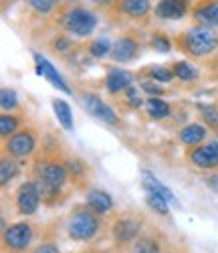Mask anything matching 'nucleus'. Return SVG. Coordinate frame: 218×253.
Segmentation results:
<instances>
[{"label": "nucleus", "instance_id": "obj_1", "mask_svg": "<svg viewBox=\"0 0 218 253\" xmlns=\"http://www.w3.org/2000/svg\"><path fill=\"white\" fill-rule=\"evenodd\" d=\"M67 156L69 154L63 152L61 144L53 136H49L42 142L38 152L35 154L31 174L38 186L42 205L55 207V205L63 203L65 186L71 180L69 170H67Z\"/></svg>", "mask_w": 218, "mask_h": 253}, {"label": "nucleus", "instance_id": "obj_2", "mask_svg": "<svg viewBox=\"0 0 218 253\" xmlns=\"http://www.w3.org/2000/svg\"><path fill=\"white\" fill-rule=\"evenodd\" d=\"M172 41H174V47L182 55L194 61L212 59L218 53V31L214 29H204L194 25L178 35H174Z\"/></svg>", "mask_w": 218, "mask_h": 253}, {"label": "nucleus", "instance_id": "obj_3", "mask_svg": "<svg viewBox=\"0 0 218 253\" xmlns=\"http://www.w3.org/2000/svg\"><path fill=\"white\" fill-rule=\"evenodd\" d=\"M97 14L79 4H61L55 18V25L61 29V33L77 39L91 37L97 29Z\"/></svg>", "mask_w": 218, "mask_h": 253}, {"label": "nucleus", "instance_id": "obj_4", "mask_svg": "<svg viewBox=\"0 0 218 253\" xmlns=\"http://www.w3.org/2000/svg\"><path fill=\"white\" fill-rule=\"evenodd\" d=\"M103 229V219L85 203L75 205L67 217V237L75 243H91Z\"/></svg>", "mask_w": 218, "mask_h": 253}, {"label": "nucleus", "instance_id": "obj_5", "mask_svg": "<svg viewBox=\"0 0 218 253\" xmlns=\"http://www.w3.org/2000/svg\"><path fill=\"white\" fill-rule=\"evenodd\" d=\"M36 225L29 219L4 225L2 229V253H31L36 239Z\"/></svg>", "mask_w": 218, "mask_h": 253}, {"label": "nucleus", "instance_id": "obj_6", "mask_svg": "<svg viewBox=\"0 0 218 253\" xmlns=\"http://www.w3.org/2000/svg\"><path fill=\"white\" fill-rule=\"evenodd\" d=\"M144 217L136 213H121L119 217L113 219L111 227H109V235H111L113 247L115 249H129L142 235H144Z\"/></svg>", "mask_w": 218, "mask_h": 253}, {"label": "nucleus", "instance_id": "obj_7", "mask_svg": "<svg viewBox=\"0 0 218 253\" xmlns=\"http://www.w3.org/2000/svg\"><path fill=\"white\" fill-rule=\"evenodd\" d=\"M38 142H40V134L35 126L27 124L23 130H18L14 136H10L8 140H2V154L14 158V160H29L38 152Z\"/></svg>", "mask_w": 218, "mask_h": 253}, {"label": "nucleus", "instance_id": "obj_8", "mask_svg": "<svg viewBox=\"0 0 218 253\" xmlns=\"http://www.w3.org/2000/svg\"><path fill=\"white\" fill-rule=\"evenodd\" d=\"M42 205V199H40V193H38V186L33 178L20 182L14 191V211L18 217H33L38 207Z\"/></svg>", "mask_w": 218, "mask_h": 253}, {"label": "nucleus", "instance_id": "obj_9", "mask_svg": "<svg viewBox=\"0 0 218 253\" xmlns=\"http://www.w3.org/2000/svg\"><path fill=\"white\" fill-rule=\"evenodd\" d=\"M186 158L198 170H214V168H218V140L204 142L196 148H188Z\"/></svg>", "mask_w": 218, "mask_h": 253}, {"label": "nucleus", "instance_id": "obj_10", "mask_svg": "<svg viewBox=\"0 0 218 253\" xmlns=\"http://www.w3.org/2000/svg\"><path fill=\"white\" fill-rule=\"evenodd\" d=\"M142 49H144L142 39H138L136 35H121L113 41L109 59L115 63H129L142 55Z\"/></svg>", "mask_w": 218, "mask_h": 253}, {"label": "nucleus", "instance_id": "obj_11", "mask_svg": "<svg viewBox=\"0 0 218 253\" xmlns=\"http://www.w3.org/2000/svg\"><path fill=\"white\" fill-rule=\"evenodd\" d=\"M81 101L85 105V110L89 112L93 118H97L99 122L107 124V126H113V128H117V126H121L117 114L109 108V105L95 93H81Z\"/></svg>", "mask_w": 218, "mask_h": 253}, {"label": "nucleus", "instance_id": "obj_12", "mask_svg": "<svg viewBox=\"0 0 218 253\" xmlns=\"http://www.w3.org/2000/svg\"><path fill=\"white\" fill-rule=\"evenodd\" d=\"M111 10L119 16L134 18V20H144L154 12V6L147 0H123V2H111Z\"/></svg>", "mask_w": 218, "mask_h": 253}, {"label": "nucleus", "instance_id": "obj_13", "mask_svg": "<svg viewBox=\"0 0 218 253\" xmlns=\"http://www.w3.org/2000/svg\"><path fill=\"white\" fill-rule=\"evenodd\" d=\"M190 16L198 27L214 29L218 27V2H198L190 8Z\"/></svg>", "mask_w": 218, "mask_h": 253}, {"label": "nucleus", "instance_id": "obj_14", "mask_svg": "<svg viewBox=\"0 0 218 253\" xmlns=\"http://www.w3.org/2000/svg\"><path fill=\"white\" fill-rule=\"evenodd\" d=\"M190 8L192 6H188V2H184V0H162L154 6V14L162 20H180L190 14Z\"/></svg>", "mask_w": 218, "mask_h": 253}, {"label": "nucleus", "instance_id": "obj_15", "mask_svg": "<svg viewBox=\"0 0 218 253\" xmlns=\"http://www.w3.org/2000/svg\"><path fill=\"white\" fill-rule=\"evenodd\" d=\"M208 128L204 124H186L178 130V140L186 146V148H196L208 140Z\"/></svg>", "mask_w": 218, "mask_h": 253}, {"label": "nucleus", "instance_id": "obj_16", "mask_svg": "<svg viewBox=\"0 0 218 253\" xmlns=\"http://www.w3.org/2000/svg\"><path fill=\"white\" fill-rule=\"evenodd\" d=\"M134 75L127 73L123 69H117V67H109L107 75H105V87L111 95H119V93H125L127 87L134 85Z\"/></svg>", "mask_w": 218, "mask_h": 253}, {"label": "nucleus", "instance_id": "obj_17", "mask_svg": "<svg viewBox=\"0 0 218 253\" xmlns=\"http://www.w3.org/2000/svg\"><path fill=\"white\" fill-rule=\"evenodd\" d=\"M85 205L93 209L97 215H105L109 213V211L113 209V197L109 195L107 191H103V188H87L85 193Z\"/></svg>", "mask_w": 218, "mask_h": 253}, {"label": "nucleus", "instance_id": "obj_18", "mask_svg": "<svg viewBox=\"0 0 218 253\" xmlns=\"http://www.w3.org/2000/svg\"><path fill=\"white\" fill-rule=\"evenodd\" d=\"M33 57H35V63H36V69H38V73H40L42 77H47L57 89H61V91H65V93H73L71 87L67 85V83H65V79L59 75V71L51 65V63H49L45 57H42L40 53H33Z\"/></svg>", "mask_w": 218, "mask_h": 253}, {"label": "nucleus", "instance_id": "obj_19", "mask_svg": "<svg viewBox=\"0 0 218 253\" xmlns=\"http://www.w3.org/2000/svg\"><path fill=\"white\" fill-rule=\"evenodd\" d=\"M142 186H144V191H151V193H156V195H162L168 203H172L174 207H180V203H178V199H176V195H174L170 188L160 180V178H156L154 174H151L149 170H142Z\"/></svg>", "mask_w": 218, "mask_h": 253}, {"label": "nucleus", "instance_id": "obj_20", "mask_svg": "<svg viewBox=\"0 0 218 253\" xmlns=\"http://www.w3.org/2000/svg\"><path fill=\"white\" fill-rule=\"evenodd\" d=\"M164 247L166 243L158 233H144L127 249V253H164Z\"/></svg>", "mask_w": 218, "mask_h": 253}, {"label": "nucleus", "instance_id": "obj_21", "mask_svg": "<svg viewBox=\"0 0 218 253\" xmlns=\"http://www.w3.org/2000/svg\"><path fill=\"white\" fill-rule=\"evenodd\" d=\"M25 114L23 112H14V114H0V136L2 140H8L10 136H14L18 130L25 128Z\"/></svg>", "mask_w": 218, "mask_h": 253}, {"label": "nucleus", "instance_id": "obj_22", "mask_svg": "<svg viewBox=\"0 0 218 253\" xmlns=\"http://www.w3.org/2000/svg\"><path fill=\"white\" fill-rule=\"evenodd\" d=\"M20 172V164L18 160L2 154V160H0V182H2V186H8Z\"/></svg>", "mask_w": 218, "mask_h": 253}, {"label": "nucleus", "instance_id": "obj_23", "mask_svg": "<svg viewBox=\"0 0 218 253\" xmlns=\"http://www.w3.org/2000/svg\"><path fill=\"white\" fill-rule=\"evenodd\" d=\"M53 112H55V116H57V120H59V124L63 126L67 132H71L73 130V114H71V108H69V103L65 101V99H59V97H55L53 99Z\"/></svg>", "mask_w": 218, "mask_h": 253}, {"label": "nucleus", "instance_id": "obj_24", "mask_svg": "<svg viewBox=\"0 0 218 253\" xmlns=\"http://www.w3.org/2000/svg\"><path fill=\"white\" fill-rule=\"evenodd\" d=\"M145 108H147L149 118H154V120H166L172 114V105L168 101H164L162 97H147Z\"/></svg>", "mask_w": 218, "mask_h": 253}, {"label": "nucleus", "instance_id": "obj_25", "mask_svg": "<svg viewBox=\"0 0 218 253\" xmlns=\"http://www.w3.org/2000/svg\"><path fill=\"white\" fill-rule=\"evenodd\" d=\"M142 77H147L149 81H156V83H170L174 77V71H172V65L170 67H164V65H149L144 69Z\"/></svg>", "mask_w": 218, "mask_h": 253}, {"label": "nucleus", "instance_id": "obj_26", "mask_svg": "<svg viewBox=\"0 0 218 253\" xmlns=\"http://www.w3.org/2000/svg\"><path fill=\"white\" fill-rule=\"evenodd\" d=\"M49 47H51V51H53L55 55H69V53L75 55V51H73V49H75L73 39H71L69 35H65V33H57V35L51 39Z\"/></svg>", "mask_w": 218, "mask_h": 253}, {"label": "nucleus", "instance_id": "obj_27", "mask_svg": "<svg viewBox=\"0 0 218 253\" xmlns=\"http://www.w3.org/2000/svg\"><path fill=\"white\" fill-rule=\"evenodd\" d=\"M67 170H69V176L73 182H79L85 178L87 170H89V166H87V162L79 156H67Z\"/></svg>", "mask_w": 218, "mask_h": 253}, {"label": "nucleus", "instance_id": "obj_28", "mask_svg": "<svg viewBox=\"0 0 218 253\" xmlns=\"http://www.w3.org/2000/svg\"><path fill=\"white\" fill-rule=\"evenodd\" d=\"M145 203L147 207L154 211L156 215H162V217H168L170 215V203L162 197V195H156L151 191H145Z\"/></svg>", "mask_w": 218, "mask_h": 253}, {"label": "nucleus", "instance_id": "obj_29", "mask_svg": "<svg viewBox=\"0 0 218 253\" xmlns=\"http://www.w3.org/2000/svg\"><path fill=\"white\" fill-rule=\"evenodd\" d=\"M111 45L109 43V39L105 37H99V39H93L89 45H87V53H89L93 59H103V57H109L111 53Z\"/></svg>", "mask_w": 218, "mask_h": 253}, {"label": "nucleus", "instance_id": "obj_30", "mask_svg": "<svg viewBox=\"0 0 218 253\" xmlns=\"http://www.w3.org/2000/svg\"><path fill=\"white\" fill-rule=\"evenodd\" d=\"M149 47L154 49L156 53H170L172 47H174V41H172L166 33H162V31H154V33L149 35Z\"/></svg>", "mask_w": 218, "mask_h": 253}, {"label": "nucleus", "instance_id": "obj_31", "mask_svg": "<svg viewBox=\"0 0 218 253\" xmlns=\"http://www.w3.org/2000/svg\"><path fill=\"white\" fill-rule=\"evenodd\" d=\"M172 71H174V75H176L178 79H182V81L198 79V69H196L194 65H190L188 61H176L172 65Z\"/></svg>", "mask_w": 218, "mask_h": 253}, {"label": "nucleus", "instance_id": "obj_32", "mask_svg": "<svg viewBox=\"0 0 218 253\" xmlns=\"http://www.w3.org/2000/svg\"><path fill=\"white\" fill-rule=\"evenodd\" d=\"M0 105H2L4 114H14L20 108V101H18L16 91L10 89V87H4L2 91H0Z\"/></svg>", "mask_w": 218, "mask_h": 253}, {"label": "nucleus", "instance_id": "obj_33", "mask_svg": "<svg viewBox=\"0 0 218 253\" xmlns=\"http://www.w3.org/2000/svg\"><path fill=\"white\" fill-rule=\"evenodd\" d=\"M200 110V116H202V122L208 130H218V105L214 103H206V105H198Z\"/></svg>", "mask_w": 218, "mask_h": 253}, {"label": "nucleus", "instance_id": "obj_34", "mask_svg": "<svg viewBox=\"0 0 218 253\" xmlns=\"http://www.w3.org/2000/svg\"><path fill=\"white\" fill-rule=\"evenodd\" d=\"M27 4H29L31 10H35L40 16H49V14L57 12L59 6H61L59 2H55V0H29Z\"/></svg>", "mask_w": 218, "mask_h": 253}, {"label": "nucleus", "instance_id": "obj_35", "mask_svg": "<svg viewBox=\"0 0 218 253\" xmlns=\"http://www.w3.org/2000/svg\"><path fill=\"white\" fill-rule=\"evenodd\" d=\"M123 99H125V108L127 110H140L142 105H144V97L140 95V87L132 85V87H127V91L123 93Z\"/></svg>", "mask_w": 218, "mask_h": 253}, {"label": "nucleus", "instance_id": "obj_36", "mask_svg": "<svg viewBox=\"0 0 218 253\" xmlns=\"http://www.w3.org/2000/svg\"><path fill=\"white\" fill-rule=\"evenodd\" d=\"M140 89L145 91V93H149V97H162V95L166 93V89L160 85V83L149 81V79H144V81L140 83Z\"/></svg>", "mask_w": 218, "mask_h": 253}, {"label": "nucleus", "instance_id": "obj_37", "mask_svg": "<svg viewBox=\"0 0 218 253\" xmlns=\"http://www.w3.org/2000/svg\"><path fill=\"white\" fill-rule=\"evenodd\" d=\"M31 253H63V251L59 249V245H57L53 239H42L40 243H36V245L33 247Z\"/></svg>", "mask_w": 218, "mask_h": 253}, {"label": "nucleus", "instance_id": "obj_38", "mask_svg": "<svg viewBox=\"0 0 218 253\" xmlns=\"http://www.w3.org/2000/svg\"><path fill=\"white\" fill-rule=\"evenodd\" d=\"M83 253H121L119 249H115V247H111V249H105V247H89V249H85Z\"/></svg>", "mask_w": 218, "mask_h": 253}, {"label": "nucleus", "instance_id": "obj_39", "mask_svg": "<svg viewBox=\"0 0 218 253\" xmlns=\"http://www.w3.org/2000/svg\"><path fill=\"white\" fill-rule=\"evenodd\" d=\"M206 67H208L210 71H214V73L218 75V53H216V55H214L212 59H208V61H206Z\"/></svg>", "mask_w": 218, "mask_h": 253}, {"label": "nucleus", "instance_id": "obj_40", "mask_svg": "<svg viewBox=\"0 0 218 253\" xmlns=\"http://www.w3.org/2000/svg\"><path fill=\"white\" fill-rule=\"evenodd\" d=\"M216 136H218V130H216Z\"/></svg>", "mask_w": 218, "mask_h": 253}, {"label": "nucleus", "instance_id": "obj_41", "mask_svg": "<svg viewBox=\"0 0 218 253\" xmlns=\"http://www.w3.org/2000/svg\"><path fill=\"white\" fill-rule=\"evenodd\" d=\"M172 253H176V251H172Z\"/></svg>", "mask_w": 218, "mask_h": 253}]
</instances>
